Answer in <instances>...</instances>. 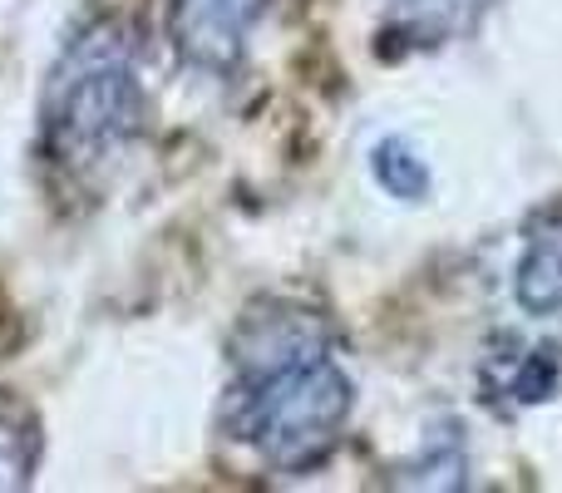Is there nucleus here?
I'll return each mask as SVG.
<instances>
[{"mask_svg":"<svg viewBox=\"0 0 562 493\" xmlns=\"http://www.w3.org/2000/svg\"><path fill=\"white\" fill-rule=\"evenodd\" d=\"M227 356V435L281 474L326 464L356 405V385L340 370L326 321L291 301H262L237 321Z\"/></svg>","mask_w":562,"mask_h":493,"instance_id":"obj_1","label":"nucleus"},{"mask_svg":"<svg viewBox=\"0 0 562 493\" xmlns=\"http://www.w3.org/2000/svg\"><path fill=\"white\" fill-rule=\"evenodd\" d=\"M144 119L138 49L119 20L99 15L59 49L40 99V138L65 173H94L134 138Z\"/></svg>","mask_w":562,"mask_h":493,"instance_id":"obj_2","label":"nucleus"},{"mask_svg":"<svg viewBox=\"0 0 562 493\" xmlns=\"http://www.w3.org/2000/svg\"><path fill=\"white\" fill-rule=\"evenodd\" d=\"M262 10L267 0H168V40L183 65L203 75H233Z\"/></svg>","mask_w":562,"mask_h":493,"instance_id":"obj_3","label":"nucleus"},{"mask_svg":"<svg viewBox=\"0 0 562 493\" xmlns=\"http://www.w3.org/2000/svg\"><path fill=\"white\" fill-rule=\"evenodd\" d=\"M518 306L528 316H553L562 311V203L533 217L518 261Z\"/></svg>","mask_w":562,"mask_h":493,"instance_id":"obj_4","label":"nucleus"},{"mask_svg":"<svg viewBox=\"0 0 562 493\" xmlns=\"http://www.w3.org/2000/svg\"><path fill=\"white\" fill-rule=\"evenodd\" d=\"M45 455V429L40 415L20 395L0 390V493L25 489Z\"/></svg>","mask_w":562,"mask_h":493,"instance_id":"obj_5","label":"nucleus"},{"mask_svg":"<svg viewBox=\"0 0 562 493\" xmlns=\"http://www.w3.org/2000/svg\"><path fill=\"white\" fill-rule=\"evenodd\" d=\"M370 168H375V183L385 188L390 198H400V203H419V198L429 193V164L415 154L409 138H385V144H375Z\"/></svg>","mask_w":562,"mask_h":493,"instance_id":"obj_6","label":"nucleus"},{"mask_svg":"<svg viewBox=\"0 0 562 493\" xmlns=\"http://www.w3.org/2000/svg\"><path fill=\"white\" fill-rule=\"evenodd\" d=\"M558 376H562V350L558 346H528L524 356L508 360V376L488 380V390H504L508 400H518V405H538V400H548L558 390Z\"/></svg>","mask_w":562,"mask_h":493,"instance_id":"obj_7","label":"nucleus"}]
</instances>
